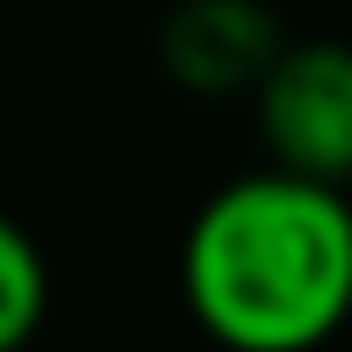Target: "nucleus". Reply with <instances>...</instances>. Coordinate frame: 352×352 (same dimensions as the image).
I'll return each mask as SVG.
<instances>
[{
  "instance_id": "obj_1",
  "label": "nucleus",
  "mask_w": 352,
  "mask_h": 352,
  "mask_svg": "<svg viewBox=\"0 0 352 352\" xmlns=\"http://www.w3.org/2000/svg\"><path fill=\"white\" fill-rule=\"evenodd\" d=\"M187 316L223 352H316L352 316V201L259 166L223 180L180 245Z\"/></svg>"
},
{
  "instance_id": "obj_2",
  "label": "nucleus",
  "mask_w": 352,
  "mask_h": 352,
  "mask_svg": "<svg viewBox=\"0 0 352 352\" xmlns=\"http://www.w3.org/2000/svg\"><path fill=\"white\" fill-rule=\"evenodd\" d=\"M252 116L266 137V166L352 187V43H280L274 65L252 79Z\"/></svg>"
},
{
  "instance_id": "obj_3",
  "label": "nucleus",
  "mask_w": 352,
  "mask_h": 352,
  "mask_svg": "<svg viewBox=\"0 0 352 352\" xmlns=\"http://www.w3.org/2000/svg\"><path fill=\"white\" fill-rule=\"evenodd\" d=\"M280 43L266 0H180L158 29V65L187 94H252Z\"/></svg>"
},
{
  "instance_id": "obj_4",
  "label": "nucleus",
  "mask_w": 352,
  "mask_h": 352,
  "mask_svg": "<svg viewBox=\"0 0 352 352\" xmlns=\"http://www.w3.org/2000/svg\"><path fill=\"white\" fill-rule=\"evenodd\" d=\"M43 309H51V266L22 223L0 216V352H22L36 338Z\"/></svg>"
}]
</instances>
